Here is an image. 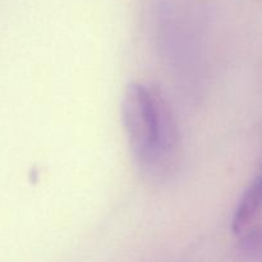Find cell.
Instances as JSON below:
<instances>
[{
    "label": "cell",
    "mask_w": 262,
    "mask_h": 262,
    "mask_svg": "<svg viewBox=\"0 0 262 262\" xmlns=\"http://www.w3.org/2000/svg\"><path fill=\"white\" fill-rule=\"evenodd\" d=\"M262 212V169L241 197L232 219V232L242 234Z\"/></svg>",
    "instance_id": "obj_2"
},
{
    "label": "cell",
    "mask_w": 262,
    "mask_h": 262,
    "mask_svg": "<svg viewBox=\"0 0 262 262\" xmlns=\"http://www.w3.org/2000/svg\"><path fill=\"white\" fill-rule=\"evenodd\" d=\"M122 117L130 151L138 169L151 182L166 181L181 158V137L170 105L150 84H128Z\"/></svg>",
    "instance_id": "obj_1"
},
{
    "label": "cell",
    "mask_w": 262,
    "mask_h": 262,
    "mask_svg": "<svg viewBox=\"0 0 262 262\" xmlns=\"http://www.w3.org/2000/svg\"><path fill=\"white\" fill-rule=\"evenodd\" d=\"M242 255L252 258H262V225L246 233L239 242Z\"/></svg>",
    "instance_id": "obj_3"
}]
</instances>
